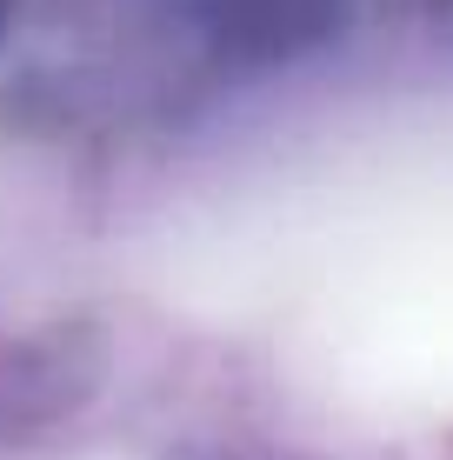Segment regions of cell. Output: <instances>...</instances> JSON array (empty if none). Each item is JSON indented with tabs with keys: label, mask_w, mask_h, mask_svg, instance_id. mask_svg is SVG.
<instances>
[{
	"label": "cell",
	"mask_w": 453,
	"mask_h": 460,
	"mask_svg": "<svg viewBox=\"0 0 453 460\" xmlns=\"http://www.w3.org/2000/svg\"><path fill=\"white\" fill-rule=\"evenodd\" d=\"M13 21H21V0H0V40L13 34Z\"/></svg>",
	"instance_id": "obj_1"
}]
</instances>
